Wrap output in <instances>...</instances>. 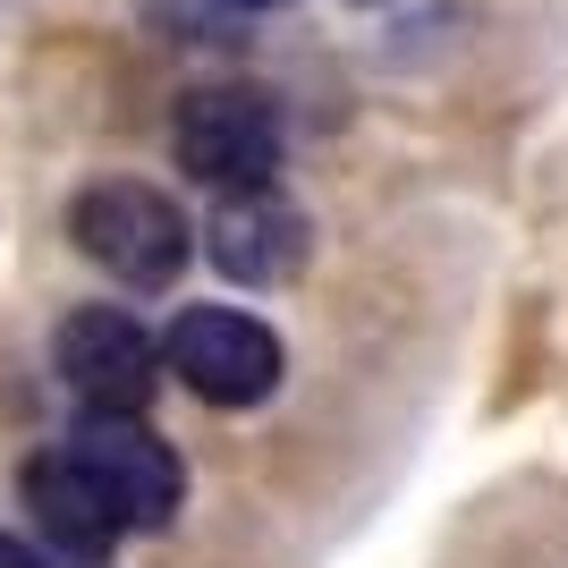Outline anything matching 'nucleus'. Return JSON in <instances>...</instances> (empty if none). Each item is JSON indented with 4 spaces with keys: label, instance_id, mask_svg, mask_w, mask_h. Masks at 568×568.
Listing matches in <instances>:
<instances>
[{
    "label": "nucleus",
    "instance_id": "obj_1",
    "mask_svg": "<svg viewBox=\"0 0 568 568\" xmlns=\"http://www.w3.org/2000/svg\"><path fill=\"white\" fill-rule=\"evenodd\" d=\"M69 237L85 246V263H102L111 281L128 288H170L187 272V213L170 204L162 187H144V179H102L69 204Z\"/></svg>",
    "mask_w": 568,
    "mask_h": 568
},
{
    "label": "nucleus",
    "instance_id": "obj_2",
    "mask_svg": "<svg viewBox=\"0 0 568 568\" xmlns=\"http://www.w3.org/2000/svg\"><path fill=\"white\" fill-rule=\"evenodd\" d=\"M170 153L187 179L221 195H263L281 170V111L263 85H195V94H179Z\"/></svg>",
    "mask_w": 568,
    "mask_h": 568
},
{
    "label": "nucleus",
    "instance_id": "obj_3",
    "mask_svg": "<svg viewBox=\"0 0 568 568\" xmlns=\"http://www.w3.org/2000/svg\"><path fill=\"white\" fill-rule=\"evenodd\" d=\"M162 365L204 407H263L281 390V339H272V323L237 306H187L162 339Z\"/></svg>",
    "mask_w": 568,
    "mask_h": 568
},
{
    "label": "nucleus",
    "instance_id": "obj_4",
    "mask_svg": "<svg viewBox=\"0 0 568 568\" xmlns=\"http://www.w3.org/2000/svg\"><path fill=\"white\" fill-rule=\"evenodd\" d=\"M69 458L102 484V500L119 509L128 535H153V526L179 518V493H187V475L170 458V442L144 433V416H102L85 407V425L69 433Z\"/></svg>",
    "mask_w": 568,
    "mask_h": 568
},
{
    "label": "nucleus",
    "instance_id": "obj_5",
    "mask_svg": "<svg viewBox=\"0 0 568 568\" xmlns=\"http://www.w3.org/2000/svg\"><path fill=\"white\" fill-rule=\"evenodd\" d=\"M60 374H69V390L85 407H102V416H144L153 382H162V348L144 339L136 314L85 306V314L60 323Z\"/></svg>",
    "mask_w": 568,
    "mask_h": 568
},
{
    "label": "nucleus",
    "instance_id": "obj_6",
    "mask_svg": "<svg viewBox=\"0 0 568 568\" xmlns=\"http://www.w3.org/2000/svg\"><path fill=\"white\" fill-rule=\"evenodd\" d=\"M26 509H34V526L51 535V551H60V560H77V568L102 560V551L128 535V526H119V509L102 500V484L77 467L69 450H51V458H34V467H26Z\"/></svg>",
    "mask_w": 568,
    "mask_h": 568
},
{
    "label": "nucleus",
    "instance_id": "obj_7",
    "mask_svg": "<svg viewBox=\"0 0 568 568\" xmlns=\"http://www.w3.org/2000/svg\"><path fill=\"white\" fill-rule=\"evenodd\" d=\"M213 263L230 272V281L263 288V281H288L297 263H306V221L288 213V204H272V187L263 195H230L213 221Z\"/></svg>",
    "mask_w": 568,
    "mask_h": 568
},
{
    "label": "nucleus",
    "instance_id": "obj_8",
    "mask_svg": "<svg viewBox=\"0 0 568 568\" xmlns=\"http://www.w3.org/2000/svg\"><path fill=\"white\" fill-rule=\"evenodd\" d=\"M0 568H77V560H51V551L18 544V535H0Z\"/></svg>",
    "mask_w": 568,
    "mask_h": 568
},
{
    "label": "nucleus",
    "instance_id": "obj_9",
    "mask_svg": "<svg viewBox=\"0 0 568 568\" xmlns=\"http://www.w3.org/2000/svg\"><path fill=\"white\" fill-rule=\"evenodd\" d=\"M237 9H281V0H237Z\"/></svg>",
    "mask_w": 568,
    "mask_h": 568
}]
</instances>
